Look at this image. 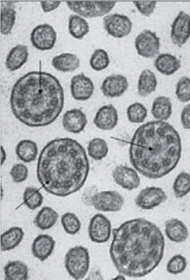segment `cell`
Instances as JSON below:
<instances>
[{
	"instance_id": "6da1fadb",
	"label": "cell",
	"mask_w": 190,
	"mask_h": 280,
	"mask_svg": "<svg viewBox=\"0 0 190 280\" xmlns=\"http://www.w3.org/2000/svg\"><path fill=\"white\" fill-rule=\"evenodd\" d=\"M109 248L111 260L117 271L131 278L143 277L161 261L164 237L154 223L142 218L127 220L112 231Z\"/></svg>"
},
{
	"instance_id": "7a4b0ae2",
	"label": "cell",
	"mask_w": 190,
	"mask_h": 280,
	"mask_svg": "<svg viewBox=\"0 0 190 280\" xmlns=\"http://www.w3.org/2000/svg\"><path fill=\"white\" fill-rule=\"evenodd\" d=\"M90 171L84 147L76 140L59 138L42 149L37 165L38 180L49 193L65 197L79 190Z\"/></svg>"
},
{
	"instance_id": "3957f363",
	"label": "cell",
	"mask_w": 190,
	"mask_h": 280,
	"mask_svg": "<svg viewBox=\"0 0 190 280\" xmlns=\"http://www.w3.org/2000/svg\"><path fill=\"white\" fill-rule=\"evenodd\" d=\"M182 150L181 137L176 129L166 121L153 120L136 130L130 141L129 159L142 176L157 179L176 167Z\"/></svg>"
},
{
	"instance_id": "277c9868",
	"label": "cell",
	"mask_w": 190,
	"mask_h": 280,
	"mask_svg": "<svg viewBox=\"0 0 190 280\" xmlns=\"http://www.w3.org/2000/svg\"><path fill=\"white\" fill-rule=\"evenodd\" d=\"M64 93L58 79L43 71H31L13 85L10 105L15 118L30 127H42L53 123L61 113Z\"/></svg>"
},
{
	"instance_id": "5b68a950",
	"label": "cell",
	"mask_w": 190,
	"mask_h": 280,
	"mask_svg": "<svg viewBox=\"0 0 190 280\" xmlns=\"http://www.w3.org/2000/svg\"><path fill=\"white\" fill-rule=\"evenodd\" d=\"M90 263L88 249L82 245L71 247L64 258L65 268L69 275L74 279L78 280L87 275Z\"/></svg>"
},
{
	"instance_id": "8992f818",
	"label": "cell",
	"mask_w": 190,
	"mask_h": 280,
	"mask_svg": "<svg viewBox=\"0 0 190 280\" xmlns=\"http://www.w3.org/2000/svg\"><path fill=\"white\" fill-rule=\"evenodd\" d=\"M115 1H67V6L81 17L93 18L109 12L116 4Z\"/></svg>"
},
{
	"instance_id": "52a82bcc",
	"label": "cell",
	"mask_w": 190,
	"mask_h": 280,
	"mask_svg": "<svg viewBox=\"0 0 190 280\" xmlns=\"http://www.w3.org/2000/svg\"><path fill=\"white\" fill-rule=\"evenodd\" d=\"M160 38L156 33L148 29L140 33L135 40L138 54L144 58H153L157 56L160 49Z\"/></svg>"
},
{
	"instance_id": "ba28073f",
	"label": "cell",
	"mask_w": 190,
	"mask_h": 280,
	"mask_svg": "<svg viewBox=\"0 0 190 280\" xmlns=\"http://www.w3.org/2000/svg\"><path fill=\"white\" fill-rule=\"evenodd\" d=\"M103 26L107 33L115 38H123L132 31L133 23L130 18L119 13L106 15L103 19Z\"/></svg>"
},
{
	"instance_id": "9c48e42d",
	"label": "cell",
	"mask_w": 190,
	"mask_h": 280,
	"mask_svg": "<svg viewBox=\"0 0 190 280\" xmlns=\"http://www.w3.org/2000/svg\"><path fill=\"white\" fill-rule=\"evenodd\" d=\"M124 203L122 195L116 190L97 192L92 199V205L96 210L103 212H117Z\"/></svg>"
},
{
	"instance_id": "30bf717a",
	"label": "cell",
	"mask_w": 190,
	"mask_h": 280,
	"mask_svg": "<svg viewBox=\"0 0 190 280\" xmlns=\"http://www.w3.org/2000/svg\"><path fill=\"white\" fill-rule=\"evenodd\" d=\"M112 231L111 222L105 215L97 213L91 218L88 226V235L93 242L97 243L107 242Z\"/></svg>"
},
{
	"instance_id": "8fae6325",
	"label": "cell",
	"mask_w": 190,
	"mask_h": 280,
	"mask_svg": "<svg viewBox=\"0 0 190 280\" xmlns=\"http://www.w3.org/2000/svg\"><path fill=\"white\" fill-rule=\"evenodd\" d=\"M57 34L49 24L45 23L35 27L30 34V40L33 46L37 49L47 50L54 46Z\"/></svg>"
},
{
	"instance_id": "7c38bea8",
	"label": "cell",
	"mask_w": 190,
	"mask_h": 280,
	"mask_svg": "<svg viewBox=\"0 0 190 280\" xmlns=\"http://www.w3.org/2000/svg\"><path fill=\"white\" fill-rule=\"evenodd\" d=\"M167 199V195L160 187H147L142 189L135 198L136 205L144 210H151L158 206Z\"/></svg>"
},
{
	"instance_id": "4fadbf2b",
	"label": "cell",
	"mask_w": 190,
	"mask_h": 280,
	"mask_svg": "<svg viewBox=\"0 0 190 280\" xmlns=\"http://www.w3.org/2000/svg\"><path fill=\"white\" fill-rule=\"evenodd\" d=\"M190 37V15L180 11L171 26L170 38L173 44L182 47Z\"/></svg>"
},
{
	"instance_id": "5bb4252c",
	"label": "cell",
	"mask_w": 190,
	"mask_h": 280,
	"mask_svg": "<svg viewBox=\"0 0 190 280\" xmlns=\"http://www.w3.org/2000/svg\"><path fill=\"white\" fill-rule=\"evenodd\" d=\"M112 176L117 185L128 190L137 189L141 183L137 170L126 165L117 166L112 171Z\"/></svg>"
},
{
	"instance_id": "9a60e30c",
	"label": "cell",
	"mask_w": 190,
	"mask_h": 280,
	"mask_svg": "<svg viewBox=\"0 0 190 280\" xmlns=\"http://www.w3.org/2000/svg\"><path fill=\"white\" fill-rule=\"evenodd\" d=\"M95 86L92 80L83 73L74 75L71 80L70 92L77 100L85 101L93 94Z\"/></svg>"
},
{
	"instance_id": "2e32d148",
	"label": "cell",
	"mask_w": 190,
	"mask_h": 280,
	"mask_svg": "<svg viewBox=\"0 0 190 280\" xmlns=\"http://www.w3.org/2000/svg\"><path fill=\"white\" fill-rule=\"evenodd\" d=\"M128 87L129 83L125 76L113 74L107 76L103 80L100 90L105 96L114 98L121 96Z\"/></svg>"
},
{
	"instance_id": "e0dca14e",
	"label": "cell",
	"mask_w": 190,
	"mask_h": 280,
	"mask_svg": "<svg viewBox=\"0 0 190 280\" xmlns=\"http://www.w3.org/2000/svg\"><path fill=\"white\" fill-rule=\"evenodd\" d=\"M93 122L95 126L99 129L111 130L118 124V111L112 104L104 105L98 109Z\"/></svg>"
},
{
	"instance_id": "ac0fdd59",
	"label": "cell",
	"mask_w": 190,
	"mask_h": 280,
	"mask_svg": "<svg viewBox=\"0 0 190 280\" xmlns=\"http://www.w3.org/2000/svg\"><path fill=\"white\" fill-rule=\"evenodd\" d=\"M87 122L86 114L80 109L66 111L62 118L64 129L73 134H79L83 131Z\"/></svg>"
},
{
	"instance_id": "d6986e66",
	"label": "cell",
	"mask_w": 190,
	"mask_h": 280,
	"mask_svg": "<svg viewBox=\"0 0 190 280\" xmlns=\"http://www.w3.org/2000/svg\"><path fill=\"white\" fill-rule=\"evenodd\" d=\"M55 241L47 234H40L34 239L31 250L33 255L41 261L47 260L52 253Z\"/></svg>"
},
{
	"instance_id": "ffe728a7",
	"label": "cell",
	"mask_w": 190,
	"mask_h": 280,
	"mask_svg": "<svg viewBox=\"0 0 190 280\" xmlns=\"http://www.w3.org/2000/svg\"><path fill=\"white\" fill-rule=\"evenodd\" d=\"M154 66L161 74L170 76L176 72L181 67V61L177 56L169 53L158 55L154 61Z\"/></svg>"
},
{
	"instance_id": "44dd1931",
	"label": "cell",
	"mask_w": 190,
	"mask_h": 280,
	"mask_svg": "<svg viewBox=\"0 0 190 280\" xmlns=\"http://www.w3.org/2000/svg\"><path fill=\"white\" fill-rule=\"evenodd\" d=\"M164 225L165 233L171 241L182 242L188 238V228L181 220L176 218L170 219L165 222Z\"/></svg>"
},
{
	"instance_id": "7402d4cb",
	"label": "cell",
	"mask_w": 190,
	"mask_h": 280,
	"mask_svg": "<svg viewBox=\"0 0 190 280\" xmlns=\"http://www.w3.org/2000/svg\"><path fill=\"white\" fill-rule=\"evenodd\" d=\"M29 56L28 47L24 45H17L9 51L6 59L5 66L10 71L20 69L27 61Z\"/></svg>"
},
{
	"instance_id": "603a6c76",
	"label": "cell",
	"mask_w": 190,
	"mask_h": 280,
	"mask_svg": "<svg viewBox=\"0 0 190 280\" xmlns=\"http://www.w3.org/2000/svg\"><path fill=\"white\" fill-rule=\"evenodd\" d=\"M157 86L155 74L149 69L143 70L140 73L137 84L138 94L146 97L153 93Z\"/></svg>"
},
{
	"instance_id": "cb8c5ba5",
	"label": "cell",
	"mask_w": 190,
	"mask_h": 280,
	"mask_svg": "<svg viewBox=\"0 0 190 280\" xmlns=\"http://www.w3.org/2000/svg\"><path fill=\"white\" fill-rule=\"evenodd\" d=\"M52 65L59 71L73 72L80 67V61L76 54L64 52L53 57Z\"/></svg>"
},
{
	"instance_id": "d4e9b609",
	"label": "cell",
	"mask_w": 190,
	"mask_h": 280,
	"mask_svg": "<svg viewBox=\"0 0 190 280\" xmlns=\"http://www.w3.org/2000/svg\"><path fill=\"white\" fill-rule=\"evenodd\" d=\"M152 116L156 120L166 121L172 113L171 99L165 96H159L154 99L151 109Z\"/></svg>"
},
{
	"instance_id": "484cf974",
	"label": "cell",
	"mask_w": 190,
	"mask_h": 280,
	"mask_svg": "<svg viewBox=\"0 0 190 280\" xmlns=\"http://www.w3.org/2000/svg\"><path fill=\"white\" fill-rule=\"evenodd\" d=\"M24 235L23 229L20 227H12L0 235V246L2 251L14 249L22 241Z\"/></svg>"
},
{
	"instance_id": "4316f807",
	"label": "cell",
	"mask_w": 190,
	"mask_h": 280,
	"mask_svg": "<svg viewBox=\"0 0 190 280\" xmlns=\"http://www.w3.org/2000/svg\"><path fill=\"white\" fill-rule=\"evenodd\" d=\"M6 280H26L28 279L29 269L23 262L8 261L3 268Z\"/></svg>"
},
{
	"instance_id": "83f0119b",
	"label": "cell",
	"mask_w": 190,
	"mask_h": 280,
	"mask_svg": "<svg viewBox=\"0 0 190 280\" xmlns=\"http://www.w3.org/2000/svg\"><path fill=\"white\" fill-rule=\"evenodd\" d=\"M58 214L50 207L45 206L38 212L34 220V225L42 230L52 228L56 223Z\"/></svg>"
},
{
	"instance_id": "f1b7e54d",
	"label": "cell",
	"mask_w": 190,
	"mask_h": 280,
	"mask_svg": "<svg viewBox=\"0 0 190 280\" xmlns=\"http://www.w3.org/2000/svg\"><path fill=\"white\" fill-rule=\"evenodd\" d=\"M18 158L25 163L34 161L38 153L36 143L30 140H23L19 141L15 148Z\"/></svg>"
},
{
	"instance_id": "f546056e",
	"label": "cell",
	"mask_w": 190,
	"mask_h": 280,
	"mask_svg": "<svg viewBox=\"0 0 190 280\" xmlns=\"http://www.w3.org/2000/svg\"><path fill=\"white\" fill-rule=\"evenodd\" d=\"M68 30L70 34L78 40L82 39L90 31L87 21L77 14H70L68 20Z\"/></svg>"
},
{
	"instance_id": "4dcf8cb0",
	"label": "cell",
	"mask_w": 190,
	"mask_h": 280,
	"mask_svg": "<svg viewBox=\"0 0 190 280\" xmlns=\"http://www.w3.org/2000/svg\"><path fill=\"white\" fill-rule=\"evenodd\" d=\"M16 11L11 2L7 3L1 8L0 32L4 35L9 34L15 24Z\"/></svg>"
},
{
	"instance_id": "1f68e13d",
	"label": "cell",
	"mask_w": 190,
	"mask_h": 280,
	"mask_svg": "<svg viewBox=\"0 0 190 280\" xmlns=\"http://www.w3.org/2000/svg\"><path fill=\"white\" fill-rule=\"evenodd\" d=\"M108 150L106 141L100 138L92 139L87 146L89 155L95 160H101L105 158L107 155Z\"/></svg>"
},
{
	"instance_id": "d6a6232c",
	"label": "cell",
	"mask_w": 190,
	"mask_h": 280,
	"mask_svg": "<svg viewBox=\"0 0 190 280\" xmlns=\"http://www.w3.org/2000/svg\"><path fill=\"white\" fill-rule=\"evenodd\" d=\"M172 189L177 198H182L190 192V174L181 172L175 179Z\"/></svg>"
},
{
	"instance_id": "836d02e7",
	"label": "cell",
	"mask_w": 190,
	"mask_h": 280,
	"mask_svg": "<svg viewBox=\"0 0 190 280\" xmlns=\"http://www.w3.org/2000/svg\"><path fill=\"white\" fill-rule=\"evenodd\" d=\"M24 204L30 210H34L40 207L43 201V197L36 187H28L23 192Z\"/></svg>"
},
{
	"instance_id": "e575fe53",
	"label": "cell",
	"mask_w": 190,
	"mask_h": 280,
	"mask_svg": "<svg viewBox=\"0 0 190 280\" xmlns=\"http://www.w3.org/2000/svg\"><path fill=\"white\" fill-rule=\"evenodd\" d=\"M126 113L131 123H142L147 116V110L143 104L136 102L128 106Z\"/></svg>"
},
{
	"instance_id": "d590c367",
	"label": "cell",
	"mask_w": 190,
	"mask_h": 280,
	"mask_svg": "<svg viewBox=\"0 0 190 280\" xmlns=\"http://www.w3.org/2000/svg\"><path fill=\"white\" fill-rule=\"evenodd\" d=\"M90 65L94 70L100 71L107 68L110 63L107 52L103 49L98 48L94 51L90 59Z\"/></svg>"
},
{
	"instance_id": "8d00e7d4",
	"label": "cell",
	"mask_w": 190,
	"mask_h": 280,
	"mask_svg": "<svg viewBox=\"0 0 190 280\" xmlns=\"http://www.w3.org/2000/svg\"><path fill=\"white\" fill-rule=\"evenodd\" d=\"M61 223L64 231L69 234L74 235L81 229V222L73 213L67 212L62 215Z\"/></svg>"
},
{
	"instance_id": "74e56055",
	"label": "cell",
	"mask_w": 190,
	"mask_h": 280,
	"mask_svg": "<svg viewBox=\"0 0 190 280\" xmlns=\"http://www.w3.org/2000/svg\"><path fill=\"white\" fill-rule=\"evenodd\" d=\"M187 266L186 258L181 254H176L172 257L167 262L166 270L170 274L178 275L182 273Z\"/></svg>"
},
{
	"instance_id": "f35d334b",
	"label": "cell",
	"mask_w": 190,
	"mask_h": 280,
	"mask_svg": "<svg viewBox=\"0 0 190 280\" xmlns=\"http://www.w3.org/2000/svg\"><path fill=\"white\" fill-rule=\"evenodd\" d=\"M175 93L177 99L182 102L190 100V78L182 77L177 82Z\"/></svg>"
},
{
	"instance_id": "ab89813d",
	"label": "cell",
	"mask_w": 190,
	"mask_h": 280,
	"mask_svg": "<svg viewBox=\"0 0 190 280\" xmlns=\"http://www.w3.org/2000/svg\"><path fill=\"white\" fill-rule=\"evenodd\" d=\"M10 175L14 182L16 183H22L25 181L28 177V168L23 164H15L10 170Z\"/></svg>"
},
{
	"instance_id": "60d3db41",
	"label": "cell",
	"mask_w": 190,
	"mask_h": 280,
	"mask_svg": "<svg viewBox=\"0 0 190 280\" xmlns=\"http://www.w3.org/2000/svg\"><path fill=\"white\" fill-rule=\"evenodd\" d=\"M133 3L142 15L149 17L154 12L157 2L149 1H133Z\"/></svg>"
},
{
	"instance_id": "b9f144b4",
	"label": "cell",
	"mask_w": 190,
	"mask_h": 280,
	"mask_svg": "<svg viewBox=\"0 0 190 280\" xmlns=\"http://www.w3.org/2000/svg\"><path fill=\"white\" fill-rule=\"evenodd\" d=\"M97 192L95 187H90L87 188L82 196V202L86 205H92V199L95 194Z\"/></svg>"
},
{
	"instance_id": "7bdbcfd3",
	"label": "cell",
	"mask_w": 190,
	"mask_h": 280,
	"mask_svg": "<svg viewBox=\"0 0 190 280\" xmlns=\"http://www.w3.org/2000/svg\"><path fill=\"white\" fill-rule=\"evenodd\" d=\"M180 118L183 128L190 129V104L185 105L183 108Z\"/></svg>"
},
{
	"instance_id": "ee69618b",
	"label": "cell",
	"mask_w": 190,
	"mask_h": 280,
	"mask_svg": "<svg viewBox=\"0 0 190 280\" xmlns=\"http://www.w3.org/2000/svg\"><path fill=\"white\" fill-rule=\"evenodd\" d=\"M60 3L59 1H41L40 2L44 12H49L56 9Z\"/></svg>"
},
{
	"instance_id": "f6af8a7d",
	"label": "cell",
	"mask_w": 190,
	"mask_h": 280,
	"mask_svg": "<svg viewBox=\"0 0 190 280\" xmlns=\"http://www.w3.org/2000/svg\"><path fill=\"white\" fill-rule=\"evenodd\" d=\"M6 155L5 151L4 149H3V147L1 146V165H2L3 163H4V162L5 161V159H6Z\"/></svg>"
}]
</instances>
